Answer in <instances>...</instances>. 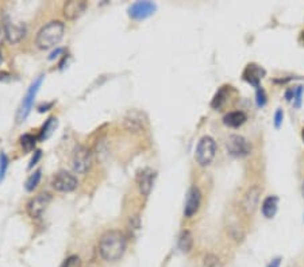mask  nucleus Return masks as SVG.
Instances as JSON below:
<instances>
[{
  "mask_svg": "<svg viewBox=\"0 0 304 267\" xmlns=\"http://www.w3.org/2000/svg\"><path fill=\"white\" fill-rule=\"evenodd\" d=\"M7 166H8V159L5 157V154H0V179L4 178L5 170H7Z\"/></svg>",
  "mask_w": 304,
  "mask_h": 267,
  "instance_id": "a878e982",
  "label": "nucleus"
},
{
  "mask_svg": "<svg viewBox=\"0 0 304 267\" xmlns=\"http://www.w3.org/2000/svg\"><path fill=\"white\" fill-rule=\"evenodd\" d=\"M283 118H284V114L281 110H277L276 111V115H274V126L280 127L281 126V123H283Z\"/></svg>",
  "mask_w": 304,
  "mask_h": 267,
  "instance_id": "c85d7f7f",
  "label": "nucleus"
},
{
  "mask_svg": "<svg viewBox=\"0 0 304 267\" xmlns=\"http://www.w3.org/2000/svg\"><path fill=\"white\" fill-rule=\"evenodd\" d=\"M216 143L211 136H203L196 147L195 159L200 166H208L215 158Z\"/></svg>",
  "mask_w": 304,
  "mask_h": 267,
  "instance_id": "7ed1b4c3",
  "label": "nucleus"
},
{
  "mask_svg": "<svg viewBox=\"0 0 304 267\" xmlns=\"http://www.w3.org/2000/svg\"><path fill=\"white\" fill-rule=\"evenodd\" d=\"M302 136H303V141H304V128H303V132H302Z\"/></svg>",
  "mask_w": 304,
  "mask_h": 267,
  "instance_id": "72a5a7b5",
  "label": "nucleus"
},
{
  "mask_svg": "<svg viewBox=\"0 0 304 267\" xmlns=\"http://www.w3.org/2000/svg\"><path fill=\"white\" fill-rule=\"evenodd\" d=\"M280 263H281V258H276V259H273L272 262L269 263L268 267H280Z\"/></svg>",
  "mask_w": 304,
  "mask_h": 267,
  "instance_id": "7c9ffc66",
  "label": "nucleus"
},
{
  "mask_svg": "<svg viewBox=\"0 0 304 267\" xmlns=\"http://www.w3.org/2000/svg\"><path fill=\"white\" fill-rule=\"evenodd\" d=\"M126 235L119 230H111L104 232L99 240V254L107 262L119 261L126 251Z\"/></svg>",
  "mask_w": 304,
  "mask_h": 267,
  "instance_id": "f257e3e1",
  "label": "nucleus"
},
{
  "mask_svg": "<svg viewBox=\"0 0 304 267\" xmlns=\"http://www.w3.org/2000/svg\"><path fill=\"white\" fill-rule=\"evenodd\" d=\"M203 267H222V263H220V259L216 255L208 254L203 259Z\"/></svg>",
  "mask_w": 304,
  "mask_h": 267,
  "instance_id": "b1692460",
  "label": "nucleus"
},
{
  "mask_svg": "<svg viewBox=\"0 0 304 267\" xmlns=\"http://www.w3.org/2000/svg\"><path fill=\"white\" fill-rule=\"evenodd\" d=\"M52 201V194L47 192H42V193L37 194L35 197H33L29 203H27V213L33 219H39L42 213L46 210V208Z\"/></svg>",
  "mask_w": 304,
  "mask_h": 267,
  "instance_id": "0eeeda50",
  "label": "nucleus"
},
{
  "mask_svg": "<svg viewBox=\"0 0 304 267\" xmlns=\"http://www.w3.org/2000/svg\"><path fill=\"white\" fill-rule=\"evenodd\" d=\"M246 120H247L246 114L242 112V111H233V112L226 114L225 118H223V123H225L227 127H231V128L241 127Z\"/></svg>",
  "mask_w": 304,
  "mask_h": 267,
  "instance_id": "f3484780",
  "label": "nucleus"
},
{
  "mask_svg": "<svg viewBox=\"0 0 304 267\" xmlns=\"http://www.w3.org/2000/svg\"><path fill=\"white\" fill-rule=\"evenodd\" d=\"M156 177H157L156 170H153L150 168L142 169L141 172L138 173V176H136V185H138L139 192L143 196H149L150 194L153 185H154V181H156Z\"/></svg>",
  "mask_w": 304,
  "mask_h": 267,
  "instance_id": "1a4fd4ad",
  "label": "nucleus"
},
{
  "mask_svg": "<svg viewBox=\"0 0 304 267\" xmlns=\"http://www.w3.org/2000/svg\"><path fill=\"white\" fill-rule=\"evenodd\" d=\"M57 127V118H49L46 120V123L43 124V127L41 128V132H39V139L41 141H45L49 136L52 135L53 131L56 130Z\"/></svg>",
  "mask_w": 304,
  "mask_h": 267,
  "instance_id": "412c9836",
  "label": "nucleus"
},
{
  "mask_svg": "<svg viewBox=\"0 0 304 267\" xmlns=\"http://www.w3.org/2000/svg\"><path fill=\"white\" fill-rule=\"evenodd\" d=\"M41 173H42V172L38 169V170H35V172H34L30 177L27 178V181H26L27 192H32V190H34V189L37 188L38 183H39V181H41Z\"/></svg>",
  "mask_w": 304,
  "mask_h": 267,
  "instance_id": "5701e85b",
  "label": "nucleus"
},
{
  "mask_svg": "<svg viewBox=\"0 0 304 267\" xmlns=\"http://www.w3.org/2000/svg\"><path fill=\"white\" fill-rule=\"evenodd\" d=\"M5 37V31H4V26L0 25V42L3 41V38Z\"/></svg>",
  "mask_w": 304,
  "mask_h": 267,
  "instance_id": "2f4dec72",
  "label": "nucleus"
},
{
  "mask_svg": "<svg viewBox=\"0 0 304 267\" xmlns=\"http://www.w3.org/2000/svg\"><path fill=\"white\" fill-rule=\"evenodd\" d=\"M278 208V197L277 196H269L264 200L262 203V215L265 216L267 219H272L274 215L277 213Z\"/></svg>",
  "mask_w": 304,
  "mask_h": 267,
  "instance_id": "a211bd4d",
  "label": "nucleus"
},
{
  "mask_svg": "<svg viewBox=\"0 0 304 267\" xmlns=\"http://www.w3.org/2000/svg\"><path fill=\"white\" fill-rule=\"evenodd\" d=\"M42 81H43V76H39V77L33 83L32 87L29 88V90H27L26 96L23 97V101H22L21 108L18 111V115H16V120H18V123L25 121V119H26L27 116H29V114H30V111H32L33 108V104H34V100H35V96H37L38 90L41 88V85H42Z\"/></svg>",
  "mask_w": 304,
  "mask_h": 267,
  "instance_id": "39448f33",
  "label": "nucleus"
},
{
  "mask_svg": "<svg viewBox=\"0 0 304 267\" xmlns=\"http://www.w3.org/2000/svg\"><path fill=\"white\" fill-rule=\"evenodd\" d=\"M5 38L8 42L16 43L21 41L22 38L26 35V27L23 25H12V23H5L4 25Z\"/></svg>",
  "mask_w": 304,
  "mask_h": 267,
  "instance_id": "2eb2a0df",
  "label": "nucleus"
},
{
  "mask_svg": "<svg viewBox=\"0 0 304 267\" xmlns=\"http://www.w3.org/2000/svg\"><path fill=\"white\" fill-rule=\"evenodd\" d=\"M154 11H156V4L152 1H136L130 7L129 15L133 19L141 21V19H145L147 16L153 15Z\"/></svg>",
  "mask_w": 304,
  "mask_h": 267,
  "instance_id": "f8f14e48",
  "label": "nucleus"
},
{
  "mask_svg": "<svg viewBox=\"0 0 304 267\" xmlns=\"http://www.w3.org/2000/svg\"><path fill=\"white\" fill-rule=\"evenodd\" d=\"M303 38H304V32H303Z\"/></svg>",
  "mask_w": 304,
  "mask_h": 267,
  "instance_id": "c9c22d12",
  "label": "nucleus"
},
{
  "mask_svg": "<svg viewBox=\"0 0 304 267\" xmlns=\"http://www.w3.org/2000/svg\"><path fill=\"white\" fill-rule=\"evenodd\" d=\"M61 267H81V259L77 255H72L64 261Z\"/></svg>",
  "mask_w": 304,
  "mask_h": 267,
  "instance_id": "393cba45",
  "label": "nucleus"
},
{
  "mask_svg": "<svg viewBox=\"0 0 304 267\" xmlns=\"http://www.w3.org/2000/svg\"><path fill=\"white\" fill-rule=\"evenodd\" d=\"M194 247V236L189 231H183L178 239V248L183 252H189Z\"/></svg>",
  "mask_w": 304,
  "mask_h": 267,
  "instance_id": "aec40b11",
  "label": "nucleus"
},
{
  "mask_svg": "<svg viewBox=\"0 0 304 267\" xmlns=\"http://www.w3.org/2000/svg\"><path fill=\"white\" fill-rule=\"evenodd\" d=\"M260 196H261V188L260 186H252L249 189L243 197V201H242V208L245 210L246 215H253L258 208V204H260Z\"/></svg>",
  "mask_w": 304,
  "mask_h": 267,
  "instance_id": "9b49d317",
  "label": "nucleus"
},
{
  "mask_svg": "<svg viewBox=\"0 0 304 267\" xmlns=\"http://www.w3.org/2000/svg\"><path fill=\"white\" fill-rule=\"evenodd\" d=\"M88 3L85 0H70L68 3H65L64 5V16L69 19V21H73L77 19L79 16L83 15V12L87 10Z\"/></svg>",
  "mask_w": 304,
  "mask_h": 267,
  "instance_id": "4468645a",
  "label": "nucleus"
},
{
  "mask_svg": "<svg viewBox=\"0 0 304 267\" xmlns=\"http://www.w3.org/2000/svg\"><path fill=\"white\" fill-rule=\"evenodd\" d=\"M3 61V54H1V50H0V63Z\"/></svg>",
  "mask_w": 304,
  "mask_h": 267,
  "instance_id": "473e14b6",
  "label": "nucleus"
},
{
  "mask_svg": "<svg viewBox=\"0 0 304 267\" xmlns=\"http://www.w3.org/2000/svg\"><path fill=\"white\" fill-rule=\"evenodd\" d=\"M226 148L230 155L236 158H243L250 154L252 146L250 143L241 135H230L226 141Z\"/></svg>",
  "mask_w": 304,
  "mask_h": 267,
  "instance_id": "423d86ee",
  "label": "nucleus"
},
{
  "mask_svg": "<svg viewBox=\"0 0 304 267\" xmlns=\"http://www.w3.org/2000/svg\"><path fill=\"white\" fill-rule=\"evenodd\" d=\"M302 94H303V87H298V88L295 89L294 94L295 107H296V108H299L300 104H302Z\"/></svg>",
  "mask_w": 304,
  "mask_h": 267,
  "instance_id": "cd10ccee",
  "label": "nucleus"
},
{
  "mask_svg": "<svg viewBox=\"0 0 304 267\" xmlns=\"http://www.w3.org/2000/svg\"><path fill=\"white\" fill-rule=\"evenodd\" d=\"M257 104L258 107H264L267 104V94H265V90L261 87L257 88Z\"/></svg>",
  "mask_w": 304,
  "mask_h": 267,
  "instance_id": "bb28decb",
  "label": "nucleus"
},
{
  "mask_svg": "<svg viewBox=\"0 0 304 267\" xmlns=\"http://www.w3.org/2000/svg\"><path fill=\"white\" fill-rule=\"evenodd\" d=\"M92 162H94L92 151L88 147L77 146L74 148L73 157H72V168H73L74 173H88L89 169L92 168Z\"/></svg>",
  "mask_w": 304,
  "mask_h": 267,
  "instance_id": "20e7f679",
  "label": "nucleus"
},
{
  "mask_svg": "<svg viewBox=\"0 0 304 267\" xmlns=\"http://www.w3.org/2000/svg\"><path fill=\"white\" fill-rule=\"evenodd\" d=\"M200 203H202V193L198 186H192L187 193V200L184 205V216L192 217L199 210Z\"/></svg>",
  "mask_w": 304,
  "mask_h": 267,
  "instance_id": "9d476101",
  "label": "nucleus"
},
{
  "mask_svg": "<svg viewBox=\"0 0 304 267\" xmlns=\"http://www.w3.org/2000/svg\"><path fill=\"white\" fill-rule=\"evenodd\" d=\"M146 123V119L143 118V114L138 112V111H131L129 112V115L125 119V124L129 130L133 131H141L143 128V124Z\"/></svg>",
  "mask_w": 304,
  "mask_h": 267,
  "instance_id": "dca6fc26",
  "label": "nucleus"
},
{
  "mask_svg": "<svg viewBox=\"0 0 304 267\" xmlns=\"http://www.w3.org/2000/svg\"><path fill=\"white\" fill-rule=\"evenodd\" d=\"M35 145H37V138L32 134H25L21 136V146L26 152L33 151Z\"/></svg>",
  "mask_w": 304,
  "mask_h": 267,
  "instance_id": "4be33fe9",
  "label": "nucleus"
},
{
  "mask_svg": "<svg viewBox=\"0 0 304 267\" xmlns=\"http://www.w3.org/2000/svg\"><path fill=\"white\" fill-rule=\"evenodd\" d=\"M79 181L77 178L74 177L73 174L68 173V172H60L54 177H53L52 186L57 192H63V193H68V192H73L74 189L77 188Z\"/></svg>",
  "mask_w": 304,
  "mask_h": 267,
  "instance_id": "6e6552de",
  "label": "nucleus"
},
{
  "mask_svg": "<svg viewBox=\"0 0 304 267\" xmlns=\"http://www.w3.org/2000/svg\"><path fill=\"white\" fill-rule=\"evenodd\" d=\"M264 76H265V69L261 68L257 63H249L242 73V79L253 87L258 88L260 81L264 79Z\"/></svg>",
  "mask_w": 304,
  "mask_h": 267,
  "instance_id": "ddd939ff",
  "label": "nucleus"
},
{
  "mask_svg": "<svg viewBox=\"0 0 304 267\" xmlns=\"http://www.w3.org/2000/svg\"><path fill=\"white\" fill-rule=\"evenodd\" d=\"M303 196H304V182H303Z\"/></svg>",
  "mask_w": 304,
  "mask_h": 267,
  "instance_id": "f704fd0d",
  "label": "nucleus"
},
{
  "mask_svg": "<svg viewBox=\"0 0 304 267\" xmlns=\"http://www.w3.org/2000/svg\"><path fill=\"white\" fill-rule=\"evenodd\" d=\"M65 32V25L61 21H52L46 23L45 26L38 31L35 43L39 49L46 50L50 47L56 46L63 39Z\"/></svg>",
  "mask_w": 304,
  "mask_h": 267,
  "instance_id": "f03ea898",
  "label": "nucleus"
},
{
  "mask_svg": "<svg viewBox=\"0 0 304 267\" xmlns=\"http://www.w3.org/2000/svg\"><path fill=\"white\" fill-rule=\"evenodd\" d=\"M41 155H42V151L41 150H37L35 151V155L32 158V161H30V165H29V169H32L34 165H37V162L39 161V158H41Z\"/></svg>",
  "mask_w": 304,
  "mask_h": 267,
  "instance_id": "c756f323",
  "label": "nucleus"
},
{
  "mask_svg": "<svg viewBox=\"0 0 304 267\" xmlns=\"http://www.w3.org/2000/svg\"><path fill=\"white\" fill-rule=\"evenodd\" d=\"M227 99H229V89H227V87H222L216 92L212 101H211V107L214 110H222L226 105V103H227Z\"/></svg>",
  "mask_w": 304,
  "mask_h": 267,
  "instance_id": "6ab92c4d",
  "label": "nucleus"
}]
</instances>
